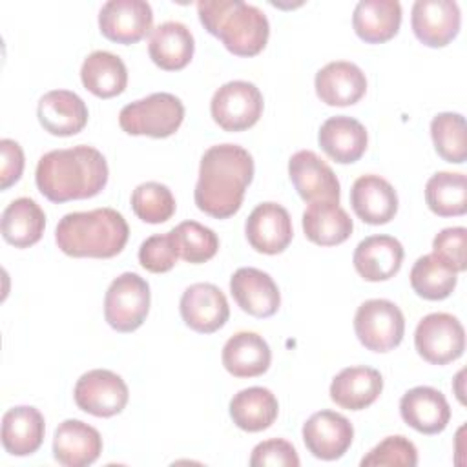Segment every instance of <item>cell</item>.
Wrapping results in <instances>:
<instances>
[{
    "label": "cell",
    "instance_id": "cell-20",
    "mask_svg": "<svg viewBox=\"0 0 467 467\" xmlns=\"http://www.w3.org/2000/svg\"><path fill=\"white\" fill-rule=\"evenodd\" d=\"M350 204L363 223L387 224L398 212V193L383 177L361 175L352 184Z\"/></svg>",
    "mask_w": 467,
    "mask_h": 467
},
{
    "label": "cell",
    "instance_id": "cell-17",
    "mask_svg": "<svg viewBox=\"0 0 467 467\" xmlns=\"http://www.w3.org/2000/svg\"><path fill=\"white\" fill-rule=\"evenodd\" d=\"M230 292L239 308L254 317H270L281 305L275 281L263 270L244 266L230 277Z\"/></svg>",
    "mask_w": 467,
    "mask_h": 467
},
{
    "label": "cell",
    "instance_id": "cell-13",
    "mask_svg": "<svg viewBox=\"0 0 467 467\" xmlns=\"http://www.w3.org/2000/svg\"><path fill=\"white\" fill-rule=\"evenodd\" d=\"M244 234L255 252L275 255L288 248L294 230L285 206L277 202L257 204L246 219Z\"/></svg>",
    "mask_w": 467,
    "mask_h": 467
},
{
    "label": "cell",
    "instance_id": "cell-36",
    "mask_svg": "<svg viewBox=\"0 0 467 467\" xmlns=\"http://www.w3.org/2000/svg\"><path fill=\"white\" fill-rule=\"evenodd\" d=\"M431 137L436 153L454 164H462L467 159L465 140V119L460 113L443 111L431 120Z\"/></svg>",
    "mask_w": 467,
    "mask_h": 467
},
{
    "label": "cell",
    "instance_id": "cell-33",
    "mask_svg": "<svg viewBox=\"0 0 467 467\" xmlns=\"http://www.w3.org/2000/svg\"><path fill=\"white\" fill-rule=\"evenodd\" d=\"M277 412V398L265 387L243 389L230 401V418L246 432L268 429L275 421Z\"/></svg>",
    "mask_w": 467,
    "mask_h": 467
},
{
    "label": "cell",
    "instance_id": "cell-22",
    "mask_svg": "<svg viewBox=\"0 0 467 467\" xmlns=\"http://www.w3.org/2000/svg\"><path fill=\"white\" fill-rule=\"evenodd\" d=\"M102 452L99 431L80 420H64L53 438V456L64 467L91 465Z\"/></svg>",
    "mask_w": 467,
    "mask_h": 467
},
{
    "label": "cell",
    "instance_id": "cell-2",
    "mask_svg": "<svg viewBox=\"0 0 467 467\" xmlns=\"http://www.w3.org/2000/svg\"><path fill=\"white\" fill-rule=\"evenodd\" d=\"M108 162L104 155L86 144L66 150H51L38 159L35 182L51 202H67L99 195L108 184Z\"/></svg>",
    "mask_w": 467,
    "mask_h": 467
},
{
    "label": "cell",
    "instance_id": "cell-11",
    "mask_svg": "<svg viewBox=\"0 0 467 467\" xmlns=\"http://www.w3.org/2000/svg\"><path fill=\"white\" fill-rule=\"evenodd\" d=\"M153 11L144 0H109L99 11L100 33L117 44H135L153 31Z\"/></svg>",
    "mask_w": 467,
    "mask_h": 467
},
{
    "label": "cell",
    "instance_id": "cell-3",
    "mask_svg": "<svg viewBox=\"0 0 467 467\" xmlns=\"http://www.w3.org/2000/svg\"><path fill=\"white\" fill-rule=\"evenodd\" d=\"M128 237V223L113 208L66 213L55 228L57 246L69 257H115L126 246Z\"/></svg>",
    "mask_w": 467,
    "mask_h": 467
},
{
    "label": "cell",
    "instance_id": "cell-18",
    "mask_svg": "<svg viewBox=\"0 0 467 467\" xmlns=\"http://www.w3.org/2000/svg\"><path fill=\"white\" fill-rule=\"evenodd\" d=\"M38 122L57 137H71L88 124L86 102L69 89H53L40 97L36 106Z\"/></svg>",
    "mask_w": 467,
    "mask_h": 467
},
{
    "label": "cell",
    "instance_id": "cell-30",
    "mask_svg": "<svg viewBox=\"0 0 467 467\" xmlns=\"http://www.w3.org/2000/svg\"><path fill=\"white\" fill-rule=\"evenodd\" d=\"M354 230L350 215L330 201L310 202L303 213V232L308 241L319 246H336L345 243Z\"/></svg>",
    "mask_w": 467,
    "mask_h": 467
},
{
    "label": "cell",
    "instance_id": "cell-28",
    "mask_svg": "<svg viewBox=\"0 0 467 467\" xmlns=\"http://www.w3.org/2000/svg\"><path fill=\"white\" fill-rule=\"evenodd\" d=\"M223 365L235 378H255L268 370L272 352L263 336L255 332H237L223 347Z\"/></svg>",
    "mask_w": 467,
    "mask_h": 467
},
{
    "label": "cell",
    "instance_id": "cell-41",
    "mask_svg": "<svg viewBox=\"0 0 467 467\" xmlns=\"http://www.w3.org/2000/svg\"><path fill=\"white\" fill-rule=\"evenodd\" d=\"M465 243L467 230L463 226L443 228L432 241V254L441 259L454 272H463L467 268L465 263Z\"/></svg>",
    "mask_w": 467,
    "mask_h": 467
},
{
    "label": "cell",
    "instance_id": "cell-6",
    "mask_svg": "<svg viewBox=\"0 0 467 467\" xmlns=\"http://www.w3.org/2000/svg\"><path fill=\"white\" fill-rule=\"evenodd\" d=\"M150 312V285L135 272L111 281L104 296V317L117 332L137 330Z\"/></svg>",
    "mask_w": 467,
    "mask_h": 467
},
{
    "label": "cell",
    "instance_id": "cell-43",
    "mask_svg": "<svg viewBox=\"0 0 467 467\" xmlns=\"http://www.w3.org/2000/svg\"><path fill=\"white\" fill-rule=\"evenodd\" d=\"M0 151H2V168H0V188L7 190L18 179L24 171V151L22 146L13 139H2L0 140Z\"/></svg>",
    "mask_w": 467,
    "mask_h": 467
},
{
    "label": "cell",
    "instance_id": "cell-15",
    "mask_svg": "<svg viewBox=\"0 0 467 467\" xmlns=\"http://www.w3.org/2000/svg\"><path fill=\"white\" fill-rule=\"evenodd\" d=\"M354 440L352 423L339 412L319 410L312 414L303 425V441L319 460H337L341 458Z\"/></svg>",
    "mask_w": 467,
    "mask_h": 467
},
{
    "label": "cell",
    "instance_id": "cell-32",
    "mask_svg": "<svg viewBox=\"0 0 467 467\" xmlns=\"http://www.w3.org/2000/svg\"><path fill=\"white\" fill-rule=\"evenodd\" d=\"M46 228L44 210L29 197H18L2 212V237L15 248H29Z\"/></svg>",
    "mask_w": 467,
    "mask_h": 467
},
{
    "label": "cell",
    "instance_id": "cell-12",
    "mask_svg": "<svg viewBox=\"0 0 467 467\" xmlns=\"http://www.w3.org/2000/svg\"><path fill=\"white\" fill-rule=\"evenodd\" d=\"M290 181L306 202H339V181L332 168L314 151H296L288 161Z\"/></svg>",
    "mask_w": 467,
    "mask_h": 467
},
{
    "label": "cell",
    "instance_id": "cell-35",
    "mask_svg": "<svg viewBox=\"0 0 467 467\" xmlns=\"http://www.w3.org/2000/svg\"><path fill=\"white\" fill-rule=\"evenodd\" d=\"M412 290L429 301H440L452 294L458 283V272L447 266L434 254L421 255L410 268Z\"/></svg>",
    "mask_w": 467,
    "mask_h": 467
},
{
    "label": "cell",
    "instance_id": "cell-19",
    "mask_svg": "<svg viewBox=\"0 0 467 467\" xmlns=\"http://www.w3.org/2000/svg\"><path fill=\"white\" fill-rule=\"evenodd\" d=\"M400 414L414 431L421 434H438L451 420V407L438 389L421 385L401 396Z\"/></svg>",
    "mask_w": 467,
    "mask_h": 467
},
{
    "label": "cell",
    "instance_id": "cell-40",
    "mask_svg": "<svg viewBox=\"0 0 467 467\" xmlns=\"http://www.w3.org/2000/svg\"><path fill=\"white\" fill-rule=\"evenodd\" d=\"M179 252L171 234H155L142 241L139 248V263L151 274H164L175 266Z\"/></svg>",
    "mask_w": 467,
    "mask_h": 467
},
{
    "label": "cell",
    "instance_id": "cell-8",
    "mask_svg": "<svg viewBox=\"0 0 467 467\" xmlns=\"http://www.w3.org/2000/svg\"><path fill=\"white\" fill-rule=\"evenodd\" d=\"M210 113L213 122L224 131H244L259 120L263 113V95L252 82H226L213 93Z\"/></svg>",
    "mask_w": 467,
    "mask_h": 467
},
{
    "label": "cell",
    "instance_id": "cell-7",
    "mask_svg": "<svg viewBox=\"0 0 467 467\" xmlns=\"http://www.w3.org/2000/svg\"><path fill=\"white\" fill-rule=\"evenodd\" d=\"M354 332L367 350L389 352L403 339V312L389 299H368L356 310Z\"/></svg>",
    "mask_w": 467,
    "mask_h": 467
},
{
    "label": "cell",
    "instance_id": "cell-42",
    "mask_svg": "<svg viewBox=\"0 0 467 467\" xmlns=\"http://www.w3.org/2000/svg\"><path fill=\"white\" fill-rule=\"evenodd\" d=\"M252 467H297L299 456L294 449V445L281 438H272L257 443L250 456Z\"/></svg>",
    "mask_w": 467,
    "mask_h": 467
},
{
    "label": "cell",
    "instance_id": "cell-1",
    "mask_svg": "<svg viewBox=\"0 0 467 467\" xmlns=\"http://www.w3.org/2000/svg\"><path fill=\"white\" fill-rule=\"evenodd\" d=\"M254 179V159L239 144L210 146L199 164L193 199L201 212L228 219L239 212L244 192Z\"/></svg>",
    "mask_w": 467,
    "mask_h": 467
},
{
    "label": "cell",
    "instance_id": "cell-21",
    "mask_svg": "<svg viewBox=\"0 0 467 467\" xmlns=\"http://www.w3.org/2000/svg\"><path fill=\"white\" fill-rule=\"evenodd\" d=\"M352 263L356 272L370 283L394 277L403 263V246L390 235H370L358 243Z\"/></svg>",
    "mask_w": 467,
    "mask_h": 467
},
{
    "label": "cell",
    "instance_id": "cell-26",
    "mask_svg": "<svg viewBox=\"0 0 467 467\" xmlns=\"http://www.w3.org/2000/svg\"><path fill=\"white\" fill-rule=\"evenodd\" d=\"M195 42L192 31L175 20L159 24L150 36L148 53L155 66L164 71H179L186 67L193 57Z\"/></svg>",
    "mask_w": 467,
    "mask_h": 467
},
{
    "label": "cell",
    "instance_id": "cell-34",
    "mask_svg": "<svg viewBox=\"0 0 467 467\" xmlns=\"http://www.w3.org/2000/svg\"><path fill=\"white\" fill-rule=\"evenodd\" d=\"M425 202L440 217L467 212V179L460 171H438L425 184Z\"/></svg>",
    "mask_w": 467,
    "mask_h": 467
},
{
    "label": "cell",
    "instance_id": "cell-38",
    "mask_svg": "<svg viewBox=\"0 0 467 467\" xmlns=\"http://www.w3.org/2000/svg\"><path fill=\"white\" fill-rule=\"evenodd\" d=\"M131 208L140 221L161 224L175 213V197L166 184L148 181L133 190Z\"/></svg>",
    "mask_w": 467,
    "mask_h": 467
},
{
    "label": "cell",
    "instance_id": "cell-23",
    "mask_svg": "<svg viewBox=\"0 0 467 467\" xmlns=\"http://www.w3.org/2000/svg\"><path fill=\"white\" fill-rule=\"evenodd\" d=\"M316 93L327 106H352L367 91L365 73L352 62H328L316 73Z\"/></svg>",
    "mask_w": 467,
    "mask_h": 467
},
{
    "label": "cell",
    "instance_id": "cell-10",
    "mask_svg": "<svg viewBox=\"0 0 467 467\" xmlns=\"http://www.w3.org/2000/svg\"><path fill=\"white\" fill-rule=\"evenodd\" d=\"M73 398L80 410L97 418H109L124 410L130 390L119 374L93 368L77 379Z\"/></svg>",
    "mask_w": 467,
    "mask_h": 467
},
{
    "label": "cell",
    "instance_id": "cell-39",
    "mask_svg": "<svg viewBox=\"0 0 467 467\" xmlns=\"http://www.w3.org/2000/svg\"><path fill=\"white\" fill-rule=\"evenodd\" d=\"M418 463V451L410 440L405 436H387L381 440L367 456L361 458V467L370 465H407L414 467Z\"/></svg>",
    "mask_w": 467,
    "mask_h": 467
},
{
    "label": "cell",
    "instance_id": "cell-16",
    "mask_svg": "<svg viewBox=\"0 0 467 467\" xmlns=\"http://www.w3.org/2000/svg\"><path fill=\"white\" fill-rule=\"evenodd\" d=\"M462 13L452 0H416L410 26L416 38L429 47H443L460 31Z\"/></svg>",
    "mask_w": 467,
    "mask_h": 467
},
{
    "label": "cell",
    "instance_id": "cell-5",
    "mask_svg": "<svg viewBox=\"0 0 467 467\" xmlns=\"http://www.w3.org/2000/svg\"><path fill=\"white\" fill-rule=\"evenodd\" d=\"M184 120V106L171 93H151L140 100L126 104L119 113L122 131L130 135H148L164 139L173 135Z\"/></svg>",
    "mask_w": 467,
    "mask_h": 467
},
{
    "label": "cell",
    "instance_id": "cell-31",
    "mask_svg": "<svg viewBox=\"0 0 467 467\" xmlns=\"http://www.w3.org/2000/svg\"><path fill=\"white\" fill-rule=\"evenodd\" d=\"M80 80L84 88L99 99H111L120 95L128 86V69L120 57L109 51H93L80 67Z\"/></svg>",
    "mask_w": 467,
    "mask_h": 467
},
{
    "label": "cell",
    "instance_id": "cell-37",
    "mask_svg": "<svg viewBox=\"0 0 467 467\" xmlns=\"http://www.w3.org/2000/svg\"><path fill=\"white\" fill-rule=\"evenodd\" d=\"M179 257L186 263L201 265L210 261L219 250V239L215 232L197 221H184L170 230Z\"/></svg>",
    "mask_w": 467,
    "mask_h": 467
},
{
    "label": "cell",
    "instance_id": "cell-27",
    "mask_svg": "<svg viewBox=\"0 0 467 467\" xmlns=\"http://www.w3.org/2000/svg\"><path fill=\"white\" fill-rule=\"evenodd\" d=\"M44 416L38 409L18 405L2 416V445L13 456H29L44 441Z\"/></svg>",
    "mask_w": 467,
    "mask_h": 467
},
{
    "label": "cell",
    "instance_id": "cell-29",
    "mask_svg": "<svg viewBox=\"0 0 467 467\" xmlns=\"http://www.w3.org/2000/svg\"><path fill=\"white\" fill-rule=\"evenodd\" d=\"M401 26V5L398 0H361L352 15L356 35L367 44L390 40Z\"/></svg>",
    "mask_w": 467,
    "mask_h": 467
},
{
    "label": "cell",
    "instance_id": "cell-25",
    "mask_svg": "<svg viewBox=\"0 0 467 467\" xmlns=\"http://www.w3.org/2000/svg\"><path fill=\"white\" fill-rule=\"evenodd\" d=\"M383 390V378L372 367H347L330 383V400L347 410L370 407Z\"/></svg>",
    "mask_w": 467,
    "mask_h": 467
},
{
    "label": "cell",
    "instance_id": "cell-4",
    "mask_svg": "<svg viewBox=\"0 0 467 467\" xmlns=\"http://www.w3.org/2000/svg\"><path fill=\"white\" fill-rule=\"evenodd\" d=\"M197 15L204 29L237 57H255L268 42L266 15L243 0H201Z\"/></svg>",
    "mask_w": 467,
    "mask_h": 467
},
{
    "label": "cell",
    "instance_id": "cell-24",
    "mask_svg": "<svg viewBox=\"0 0 467 467\" xmlns=\"http://www.w3.org/2000/svg\"><path fill=\"white\" fill-rule=\"evenodd\" d=\"M321 150L339 164H352L361 159L367 150L368 135L365 126L347 115L327 119L317 133Z\"/></svg>",
    "mask_w": 467,
    "mask_h": 467
},
{
    "label": "cell",
    "instance_id": "cell-14",
    "mask_svg": "<svg viewBox=\"0 0 467 467\" xmlns=\"http://www.w3.org/2000/svg\"><path fill=\"white\" fill-rule=\"evenodd\" d=\"M182 321L199 334L217 332L230 316L226 296L212 283L190 285L179 303Z\"/></svg>",
    "mask_w": 467,
    "mask_h": 467
},
{
    "label": "cell",
    "instance_id": "cell-9",
    "mask_svg": "<svg viewBox=\"0 0 467 467\" xmlns=\"http://www.w3.org/2000/svg\"><path fill=\"white\" fill-rule=\"evenodd\" d=\"M414 347L425 361L447 365L463 354L465 330L452 314L434 312L420 319L414 332Z\"/></svg>",
    "mask_w": 467,
    "mask_h": 467
}]
</instances>
